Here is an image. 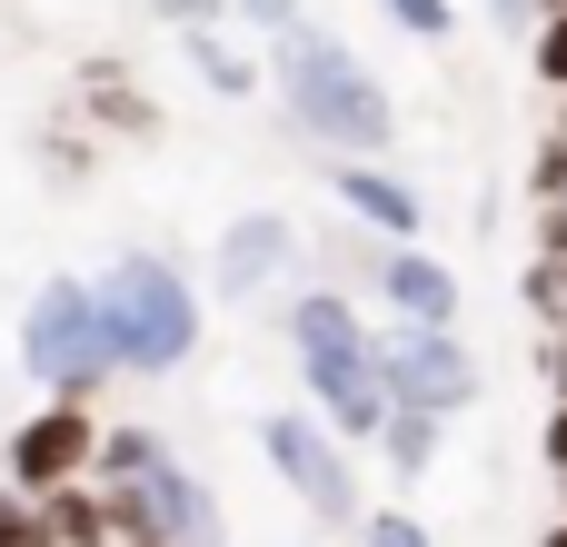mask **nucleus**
Masks as SVG:
<instances>
[{
  "label": "nucleus",
  "instance_id": "obj_1",
  "mask_svg": "<svg viewBox=\"0 0 567 547\" xmlns=\"http://www.w3.org/2000/svg\"><path fill=\"white\" fill-rule=\"evenodd\" d=\"M269 100H279V120H289L299 140H319L329 159H379V149L399 140L389 80H379L339 30H319V20H299V30L269 40Z\"/></svg>",
  "mask_w": 567,
  "mask_h": 547
},
{
  "label": "nucleus",
  "instance_id": "obj_2",
  "mask_svg": "<svg viewBox=\"0 0 567 547\" xmlns=\"http://www.w3.org/2000/svg\"><path fill=\"white\" fill-rule=\"evenodd\" d=\"M279 329H289V359H299V389H309L319 429H329V438H349V448H359V438H379V419H389L399 399H389L379 329L359 319V299L319 279V289H299V299H289V319H279Z\"/></svg>",
  "mask_w": 567,
  "mask_h": 547
},
{
  "label": "nucleus",
  "instance_id": "obj_3",
  "mask_svg": "<svg viewBox=\"0 0 567 547\" xmlns=\"http://www.w3.org/2000/svg\"><path fill=\"white\" fill-rule=\"evenodd\" d=\"M90 309H100V339H110V369H120V379H169V369H189V359H199V329H209L199 289H189L179 259H159V249H120V259L90 279Z\"/></svg>",
  "mask_w": 567,
  "mask_h": 547
},
{
  "label": "nucleus",
  "instance_id": "obj_4",
  "mask_svg": "<svg viewBox=\"0 0 567 547\" xmlns=\"http://www.w3.org/2000/svg\"><path fill=\"white\" fill-rule=\"evenodd\" d=\"M20 379L50 389V399H100L120 369H110V339H100V309H90V279H40L30 309H20Z\"/></svg>",
  "mask_w": 567,
  "mask_h": 547
},
{
  "label": "nucleus",
  "instance_id": "obj_5",
  "mask_svg": "<svg viewBox=\"0 0 567 547\" xmlns=\"http://www.w3.org/2000/svg\"><path fill=\"white\" fill-rule=\"evenodd\" d=\"M379 369H389V399L429 409V419H468L478 389H488V369H478V349L458 329H409V319L379 329Z\"/></svg>",
  "mask_w": 567,
  "mask_h": 547
},
{
  "label": "nucleus",
  "instance_id": "obj_6",
  "mask_svg": "<svg viewBox=\"0 0 567 547\" xmlns=\"http://www.w3.org/2000/svg\"><path fill=\"white\" fill-rule=\"evenodd\" d=\"M259 458L299 488V508H309V518L359 528V468H349V438H329V429H319V409H269V419H259Z\"/></svg>",
  "mask_w": 567,
  "mask_h": 547
},
{
  "label": "nucleus",
  "instance_id": "obj_7",
  "mask_svg": "<svg viewBox=\"0 0 567 547\" xmlns=\"http://www.w3.org/2000/svg\"><path fill=\"white\" fill-rule=\"evenodd\" d=\"M90 458H100V409H80V399L30 409V419L10 429V448H0V468H10V488H20V498L80 488V478H90Z\"/></svg>",
  "mask_w": 567,
  "mask_h": 547
},
{
  "label": "nucleus",
  "instance_id": "obj_8",
  "mask_svg": "<svg viewBox=\"0 0 567 547\" xmlns=\"http://www.w3.org/2000/svg\"><path fill=\"white\" fill-rule=\"evenodd\" d=\"M140 508H150V538H159V547H229L219 488H209L179 448H159V458L140 468Z\"/></svg>",
  "mask_w": 567,
  "mask_h": 547
},
{
  "label": "nucleus",
  "instance_id": "obj_9",
  "mask_svg": "<svg viewBox=\"0 0 567 547\" xmlns=\"http://www.w3.org/2000/svg\"><path fill=\"white\" fill-rule=\"evenodd\" d=\"M289 259H299V219L289 209H239L219 229V249H209V289L219 299H259L269 279H289Z\"/></svg>",
  "mask_w": 567,
  "mask_h": 547
},
{
  "label": "nucleus",
  "instance_id": "obj_10",
  "mask_svg": "<svg viewBox=\"0 0 567 547\" xmlns=\"http://www.w3.org/2000/svg\"><path fill=\"white\" fill-rule=\"evenodd\" d=\"M329 179V199H339V219H359V229H379V239H419V179H399V169H379V159H329L319 169Z\"/></svg>",
  "mask_w": 567,
  "mask_h": 547
},
{
  "label": "nucleus",
  "instance_id": "obj_11",
  "mask_svg": "<svg viewBox=\"0 0 567 547\" xmlns=\"http://www.w3.org/2000/svg\"><path fill=\"white\" fill-rule=\"evenodd\" d=\"M379 299L409 319V329H458V269L419 239H389L379 249Z\"/></svg>",
  "mask_w": 567,
  "mask_h": 547
},
{
  "label": "nucleus",
  "instance_id": "obj_12",
  "mask_svg": "<svg viewBox=\"0 0 567 547\" xmlns=\"http://www.w3.org/2000/svg\"><path fill=\"white\" fill-rule=\"evenodd\" d=\"M70 110L100 130V140H159V100L120 70V60H80V80H70Z\"/></svg>",
  "mask_w": 567,
  "mask_h": 547
},
{
  "label": "nucleus",
  "instance_id": "obj_13",
  "mask_svg": "<svg viewBox=\"0 0 567 547\" xmlns=\"http://www.w3.org/2000/svg\"><path fill=\"white\" fill-rule=\"evenodd\" d=\"M179 60L209 80V100H259V60H249L219 20H209V30H179Z\"/></svg>",
  "mask_w": 567,
  "mask_h": 547
},
{
  "label": "nucleus",
  "instance_id": "obj_14",
  "mask_svg": "<svg viewBox=\"0 0 567 547\" xmlns=\"http://www.w3.org/2000/svg\"><path fill=\"white\" fill-rule=\"evenodd\" d=\"M439 448H449V419H429V409H389L379 419V458H389V478H429L439 468Z\"/></svg>",
  "mask_w": 567,
  "mask_h": 547
},
{
  "label": "nucleus",
  "instance_id": "obj_15",
  "mask_svg": "<svg viewBox=\"0 0 567 547\" xmlns=\"http://www.w3.org/2000/svg\"><path fill=\"white\" fill-rule=\"evenodd\" d=\"M40 528H50V547H110V508H100V488L80 478V488H50V498H40Z\"/></svg>",
  "mask_w": 567,
  "mask_h": 547
},
{
  "label": "nucleus",
  "instance_id": "obj_16",
  "mask_svg": "<svg viewBox=\"0 0 567 547\" xmlns=\"http://www.w3.org/2000/svg\"><path fill=\"white\" fill-rule=\"evenodd\" d=\"M379 249H389V239L349 219V229L329 239V289H349V299H359V289H379Z\"/></svg>",
  "mask_w": 567,
  "mask_h": 547
},
{
  "label": "nucleus",
  "instance_id": "obj_17",
  "mask_svg": "<svg viewBox=\"0 0 567 547\" xmlns=\"http://www.w3.org/2000/svg\"><path fill=\"white\" fill-rule=\"evenodd\" d=\"M159 448H169L159 429H100V458H90V478H140Z\"/></svg>",
  "mask_w": 567,
  "mask_h": 547
},
{
  "label": "nucleus",
  "instance_id": "obj_18",
  "mask_svg": "<svg viewBox=\"0 0 567 547\" xmlns=\"http://www.w3.org/2000/svg\"><path fill=\"white\" fill-rule=\"evenodd\" d=\"M40 169H50V189H80V179L100 169V140H90V130H50V140H40Z\"/></svg>",
  "mask_w": 567,
  "mask_h": 547
},
{
  "label": "nucleus",
  "instance_id": "obj_19",
  "mask_svg": "<svg viewBox=\"0 0 567 547\" xmlns=\"http://www.w3.org/2000/svg\"><path fill=\"white\" fill-rule=\"evenodd\" d=\"M409 40H458V0H379Z\"/></svg>",
  "mask_w": 567,
  "mask_h": 547
},
{
  "label": "nucleus",
  "instance_id": "obj_20",
  "mask_svg": "<svg viewBox=\"0 0 567 547\" xmlns=\"http://www.w3.org/2000/svg\"><path fill=\"white\" fill-rule=\"evenodd\" d=\"M528 70H538L548 90H567V10H548V20L528 30Z\"/></svg>",
  "mask_w": 567,
  "mask_h": 547
},
{
  "label": "nucleus",
  "instance_id": "obj_21",
  "mask_svg": "<svg viewBox=\"0 0 567 547\" xmlns=\"http://www.w3.org/2000/svg\"><path fill=\"white\" fill-rule=\"evenodd\" d=\"M359 547H439L409 508H359Z\"/></svg>",
  "mask_w": 567,
  "mask_h": 547
},
{
  "label": "nucleus",
  "instance_id": "obj_22",
  "mask_svg": "<svg viewBox=\"0 0 567 547\" xmlns=\"http://www.w3.org/2000/svg\"><path fill=\"white\" fill-rule=\"evenodd\" d=\"M0 547H50V528H40V498L0 488Z\"/></svg>",
  "mask_w": 567,
  "mask_h": 547
},
{
  "label": "nucleus",
  "instance_id": "obj_23",
  "mask_svg": "<svg viewBox=\"0 0 567 547\" xmlns=\"http://www.w3.org/2000/svg\"><path fill=\"white\" fill-rule=\"evenodd\" d=\"M229 20H249L259 40H279V30H299V0H229Z\"/></svg>",
  "mask_w": 567,
  "mask_h": 547
},
{
  "label": "nucleus",
  "instance_id": "obj_24",
  "mask_svg": "<svg viewBox=\"0 0 567 547\" xmlns=\"http://www.w3.org/2000/svg\"><path fill=\"white\" fill-rule=\"evenodd\" d=\"M150 20H169V30H209V20H229V0H140Z\"/></svg>",
  "mask_w": 567,
  "mask_h": 547
},
{
  "label": "nucleus",
  "instance_id": "obj_25",
  "mask_svg": "<svg viewBox=\"0 0 567 547\" xmlns=\"http://www.w3.org/2000/svg\"><path fill=\"white\" fill-rule=\"evenodd\" d=\"M528 189H538V199H567V140H548V149L528 159Z\"/></svg>",
  "mask_w": 567,
  "mask_h": 547
},
{
  "label": "nucleus",
  "instance_id": "obj_26",
  "mask_svg": "<svg viewBox=\"0 0 567 547\" xmlns=\"http://www.w3.org/2000/svg\"><path fill=\"white\" fill-rule=\"evenodd\" d=\"M478 10H488V20H498V30H538V20H548V10H538V0H478Z\"/></svg>",
  "mask_w": 567,
  "mask_h": 547
},
{
  "label": "nucleus",
  "instance_id": "obj_27",
  "mask_svg": "<svg viewBox=\"0 0 567 547\" xmlns=\"http://www.w3.org/2000/svg\"><path fill=\"white\" fill-rule=\"evenodd\" d=\"M548 389H558V409H567V319H558V339H548Z\"/></svg>",
  "mask_w": 567,
  "mask_h": 547
},
{
  "label": "nucleus",
  "instance_id": "obj_28",
  "mask_svg": "<svg viewBox=\"0 0 567 547\" xmlns=\"http://www.w3.org/2000/svg\"><path fill=\"white\" fill-rule=\"evenodd\" d=\"M538 547H567V518H558V528H548V538H538Z\"/></svg>",
  "mask_w": 567,
  "mask_h": 547
},
{
  "label": "nucleus",
  "instance_id": "obj_29",
  "mask_svg": "<svg viewBox=\"0 0 567 547\" xmlns=\"http://www.w3.org/2000/svg\"><path fill=\"white\" fill-rule=\"evenodd\" d=\"M110 547H159V538H110Z\"/></svg>",
  "mask_w": 567,
  "mask_h": 547
},
{
  "label": "nucleus",
  "instance_id": "obj_30",
  "mask_svg": "<svg viewBox=\"0 0 567 547\" xmlns=\"http://www.w3.org/2000/svg\"><path fill=\"white\" fill-rule=\"evenodd\" d=\"M558 140H567V90H558Z\"/></svg>",
  "mask_w": 567,
  "mask_h": 547
},
{
  "label": "nucleus",
  "instance_id": "obj_31",
  "mask_svg": "<svg viewBox=\"0 0 567 547\" xmlns=\"http://www.w3.org/2000/svg\"><path fill=\"white\" fill-rule=\"evenodd\" d=\"M558 299H567V249H558Z\"/></svg>",
  "mask_w": 567,
  "mask_h": 547
},
{
  "label": "nucleus",
  "instance_id": "obj_32",
  "mask_svg": "<svg viewBox=\"0 0 567 547\" xmlns=\"http://www.w3.org/2000/svg\"><path fill=\"white\" fill-rule=\"evenodd\" d=\"M558 498H567V458H558Z\"/></svg>",
  "mask_w": 567,
  "mask_h": 547
}]
</instances>
